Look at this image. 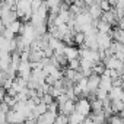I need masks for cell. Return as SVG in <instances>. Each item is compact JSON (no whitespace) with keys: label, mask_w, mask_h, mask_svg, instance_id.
Returning <instances> with one entry per match:
<instances>
[{"label":"cell","mask_w":124,"mask_h":124,"mask_svg":"<svg viewBox=\"0 0 124 124\" xmlns=\"http://www.w3.org/2000/svg\"><path fill=\"white\" fill-rule=\"evenodd\" d=\"M23 121H25V117L22 112L9 109V112L6 114V123L8 124H23Z\"/></svg>","instance_id":"7a4b0ae2"},{"label":"cell","mask_w":124,"mask_h":124,"mask_svg":"<svg viewBox=\"0 0 124 124\" xmlns=\"http://www.w3.org/2000/svg\"><path fill=\"white\" fill-rule=\"evenodd\" d=\"M67 69L78 72V70H79V58H78V60H72V61H67Z\"/></svg>","instance_id":"9a60e30c"},{"label":"cell","mask_w":124,"mask_h":124,"mask_svg":"<svg viewBox=\"0 0 124 124\" xmlns=\"http://www.w3.org/2000/svg\"><path fill=\"white\" fill-rule=\"evenodd\" d=\"M54 124H67V117L63 115V114H57Z\"/></svg>","instance_id":"e0dca14e"},{"label":"cell","mask_w":124,"mask_h":124,"mask_svg":"<svg viewBox=\"0 0 124 124\" xmlns=\"http://www.w3.org/2000/svg\"><path fill=\"white\" fill-rule=\"evenodd\" d=\"M72 112H75V102L73 101H70V99H67L64 104H61V105H58V114H63V115H70Z\"/></svg>","instance_id":"277c9868"},{"label":"cell","mask_w":124,"mask_h":124,"mask_svg":"<svg viewBox=\"0 0 124 124\" xmlns=\"http://www.w3.org/2000/svg\"><path fill=\"white\" fill-rule=\"evenodd\" d=\"M109 37H111V39L112 41H115V42H124V31H121V29H118V28H112L111 29V32H109Z\"/></svg>","instance_id":"9c48e42d"},{"label":"cell","mask_w":124,"mask_h":124,"mask_svg":"<svg viewBox=\"0 0 124 124\" xmlns=\"http://www.w3.org/2000/svg\"><path fill=\"white\" fill-rule=\"evenodd\" d=\"M104 72H105V66H104L102 63L93 64V67H92V73H93V75H96V76H101Z\"/></svg>","instance_id":"5bb4252c"},{"label":"cell","mask_w":124,"mask_h":124,"mask_svg":"<svg viewBox=\"0 0 124 124\" xmlns=\"http://www.w3.org/2000/svg\"><path fill=\"white\" fill-rule=\"evenodd\" d=\"M98 6H99V9H101L102 12H108V10L111 9L108 0H101V2H98Z\"/></svg>","instance_id":"2e32d148"},{"label":"cell","mask_w":124,"mask_h":124,"mask_svg":"<svg viewBox=\"0 0 124 124\" xmlns=\"http://www.w3.org/2000/svg\"><path fill=\"white\" fill-rule=\"evenodd\" d=\"M75 112H78L79 115L86 118L91 114V104H89V101L86 98H79L75 102Z\"/></svg>","instance_id":"6da1fadb"},{"label":"cell","mask_w":124,"mask_h":124,"mask_svg":"<svg viewBox=\"0 0 124 124\" xmlns=\"http://www.w3.org/2000/svg\"><path fill=\"white\" fill-rule=\"evenodd\" d=\"M5 96H6V92H5V89H3V88H0V104L3 102Z\"/></svg>","instance_id":"d6986e66"},{"label":"cell","mask_w":124,"mask_h":124,"mask_svg":"<svg viewBox=\"0 0 124 124\" xmlns=\"http://www.w3.org/2000/svg\"><path fill=\"white\" fill-rule=\"evenodd\" d=\"M112 39L108 34H96V45H98V50H108L109 45H111Z\"/></svg>","instance_id":"3957f363"},{"label":"cell","mask_w":124,"mask_h":124,"mask_svg":"<svg viewBox=\"0 0 124 124\" xmlns=\"http://www.w3.org/2000/svg\"><path fill=\"white\" fill-rule=\"evenodd\" d=\"M41 0H31V10H32V13L34 12H37L38 9H39V6H41Z\"/></svg>","instance_id":"ac0fdd59"},{"label":"cell","mask_w":124,"mask_h":124,"mask_svg":"<svg viewBox=\"0 0 124 124\" xmlns=\"http://www.w3.org/2000/svg\"><path fill=\"white\" fill-rule=\"evenodd\" d=\"M123 98H124L123 88L111 86V89L108 91V99H109V101H123Z\"/></svg>","instance_id":"52a82bcc"},{"label":"cell","mask_w":124,"mask_h":124,"mask_svg":"<svg viewBox=\"0 0 124 124\" xmlns=\"http://www.w3.org/2000/svg\"><path fill=\"white\" fill-rule=\"evenodd\" d=\"M85 120V117L79 115L78 112H72L70 115H67V124H80Z\"/></svg>","instance_id":"8fae6325"},{"label":"cell","mask_w":124,"mask_h":124,"mask_svg":"<svg viewBox=\"0 0 124 124\" xmlns=\"http://www.w3.org/2000/svg\"><path fill=\"white\" fill-rule=\"evenodd\" d=\"M63 54H64V57H66L67 61H72V60H78V58H79V50H78V47H75V45H72V47H67V45H66Z\"/></svg>","instance_id":"8992f818"},{"label":"cell","mask_w":124,"mask_h":124,"mask_svg":"<svg viewBox=\"0 0 124 124\" xmlns=\"http://www.w3.org/2000/svg\"><path fill=\"white\" fill-rule=\"evenodd\" d=\"M21 25H22V22L21 21H15V22H12L9 26H6L13 35H16V34H19V29H21Z\"/></svg>","instance_id":"7c38bea8"},{"label":"cell","mask_w":124,"mask_h":124,"mask_svg":"<svg viewBox=\"0 0 124 124\" xmlns=\"http://www.w3.org/2000/svg\"><path fill=\"white\" fill-rule=\"evenodd\" d=\"M88 13H89V16H91L92 21H99V19H101L102 10H101L99 6H98V0H96V2H95L91 8H88Z\"/></svg>","instance_id":"ba28073f"},{"label":"cell","mask_w":124,"mask_h":124,"mask_svg":"<svg viewBox=\"0 0 124 124\" xmlns=\"http://www.w3.org/2000/svg\"><path fill=\"white\" fill-rule=\"evenodd\" d=\"M25 88H26V80H23V79H21V78L16 76V78L13 79V82H12V88H10V89H13V91L18 93V92L23 91Z\"/></svg>","instance_id":"30bf717a"},{"label":"cell","mask_w":124,"mask_h":124,"mask_svg":"<svg viewBox=\"0 0 124 124\" xmlns=\"http://www.w3.org/2000/svg\"><path fill=\"white\" fill-rule=\"evenodd\" d=\"M83 41H85V35H83L82 32H76V34L73 35V44H75V47H76V45H78V47L83 45Z\"/></svg>","instance_id":"4fadbf2b"},{"label":"cell","mask_w":124,"mask_h":124,"mask_svg":"<svg viewBox=\"0 0 124 124\" xmlns=\"http://www.w3.org/2000/svg\"><path fill=\"white\" fill-rule=\"evenodd\" d=\"M98 86H99V76H96V75L92 73L88 78V85H86L88 93H95V91L98 89Z\"/></svg>","instance_id":"5b68a950"}]
</instances>
